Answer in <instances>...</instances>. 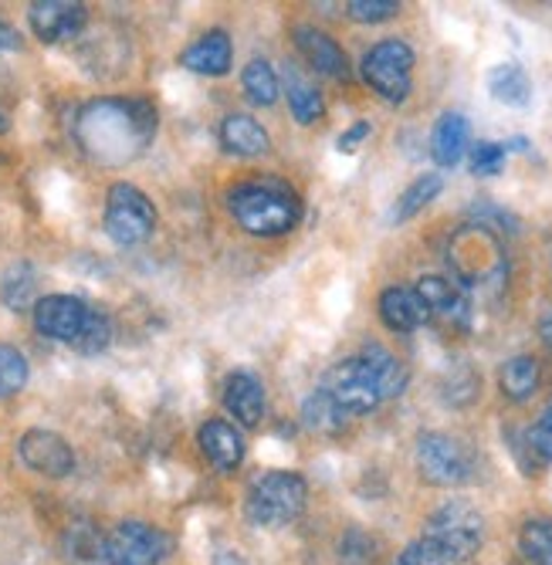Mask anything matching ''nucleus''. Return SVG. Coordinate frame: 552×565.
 <instances>
[{
	"label": "nucleus",
	"instance_id": "f257e3e1",
	"mask_svg": "<svg viewBox=\"0 0 552 565\" xmlns=\"http://www.w3.org/2000/svg\"><path fill=\"white\" fill-rule=\"evenodd\" d=\"M157 136V109L146 98H92L75 119V139L98 167L139 160Z\"/></svg>",
	"mask_w": 552,
	"mask_h": 565
},
{
	"label": "nucleus",
	"instance_id": "f03ea898",
	"mask_svg": "<svg viewBox=\"0 0 552 565\" xmlns=\"http://www.w3.org/2000/svg\"><path fill=\"white\" fill-rule=\"evenodd\" d=\"M231 214L247 234L282 237L302 217V203L282 183H241L231 190Z\"/></svg>",
	"mask_w": 552,
	"mask_h": 565
},
{
	"label": "nucleus",
	"instance_id": "7ed1b4c3",
	"mask_svg": "<svg viewBox=\"0 0 552 565\" xmlns=\"http://www.w3.org/2000/svg\"><path fill=\"white\" fill-rule=\"evenodd\" d=\"M447 265L455 271L461 288H491V285H501L509 275L506 250H501L498 234L478 224H468L450 237Z\"/></svg>",
	"mask_w": 552,
	"mask_h": 565
},
{
	"label": "nucleus",
	"instance_id": "20e7f679",
	"mask_svg": "<svg viewBox=\"0 0 552 565\" xmlns=\"http://www.w3.org/2000/svg\"><path fill=\"white\" fill-rule=\"evenodd\" d=\"M306 501H309L306 478H298L291 471H268L251 484L247 501H244V515L258 529H282L302 515Z\"/></svg>",
	"mask_w": 552,
	"mask_h": 565
},
{
	"label": "nucleus",
	"instance_id": "39448f33",
	"mask_svg": "<svg viewBox=\"0 0 552 565\" xmlns=\"http://www.w3.org/2000/svg\"><path fill=\"white\" fill-rule=\"evenodd\" d=\"M411 75H414V51H411V44L396 41V38L373 44L363 55V78H367V85L380 98L393 102V106L407 102Z\"/></svg>",
	"mask_w": 552,
	"mask_h": 565
},
{
	"label": "nucleus",
	"instance_id": "423d86ee",
	"mask_svg": "<svg viewBox=\"0 0 552 565\" xmlns=\"http://www.w3.org/2000/svg\"><path fill=\"white\" fill-rule=\"evenodd\" d=\"M417 468H421L424 481H431L437 488H458V484L471 481L475 457L458 437L427 430L417 440Z\"/></svg>",
	"mask_w": 552,
	"mask_h": 565
},
{
	"label": "nucleus",
	"instance_id": "0eeeda50",
	"mask_svg": "<svg viewBox=\"0 0 552 565\" xmlns=\"http://www.w3.org/2000/svg\"><path fill=\"white\" fill-rule=\"evenodd\" d=\"M157 231V211L149 196L132 183L109 186L106 196V234L119 247H136Z\"/></svg>",
	"mask_w": 552,
	"mask_h": 565
},
{
	"label": "nucleus",
	"instance_id": "6e6552de",
	"mask_svg": "<svg viewBox=\"0 0 552 565\" xmlns=\"http://www.w3.org/2000/svg\"><path fill=\"white\" fill-rule=\"evenodd\" d=\"M346 417H360V414H370L383 403V393H380V383L373 376V370L367 366L363 355H353V359H342L336 363L322 386H319Z\"/></svg>",
	"mask_w": 552,
	"mask_h": 565
},
{
	"label": "nucleus",
	"instance_id": "1a4fd4ad",
	"mask_svg": "<svg viewBox=\"0 0 552 565\" xmlns=\"http://www.w3.org/2000/svg\"><path fill=\"white\" fill-rule=\"evenodd\" d=\"M424 539L447 548L458 562H468L485 542V519L468 501H447L427 519Z\"/></svg>",
	"mask_w": 552,
	"mask_h": 565
},
{
	"label": "nucleus",
	"instance_id": "9d476101",
	"mask_svg": "<svg viewBox=\"0 0 552 565\" xmlns=\"http://www.w3.org/2000/svg\"><path fill=\"white\" fill-rule=\"evenodd\" d=\"M167 548V535L146 522H123L106 535L109 565H160Z\"/></svg>",
	"mask_w": 552,
	"mask_h": 565
},
{
	"label": "nucleus",
	"instance_id": "9b49d317",
	"mask_svg": "<svg viewBox=\"0 0 552 565\" xmlns=\"http://www.w3.org/2000/svg\"><path fill=\"white\" fill-rule=\"evenodd\" d=\"M92 316V308L75 298V295H44L34 305V326L44 339L68 342L75 345L85 332V322Z\"/></svg>",
	"mask_w": 552,
	"mask_h": 565
},
{
	"label": "nucleus",
	"instance_id": "f8f14e48",
	"mask_svg": "<svg viewBox=\"0 0 552 565\" xmlns=\"http://www.w3.org/2000/svg\"><path fill=\"white\" fill-rule=\"evenodd\" d=\"M18 450L24 465L44 478H68L75 471V450L55 430H28Z\"/></svg>",
	"mask_w": 552,
	"mask_h": 565
},
{
	"label": "nucleus",
	"instance_id": "ddd939ff",
	"mask_svg": "<svg viewBox=\"0 0 552 565\" xmlns=\"http://www.w3.org/2000/svg\"><path fill=\"white\" fill-rule=\"evenodd\" d=\"M421 295V301L427 305V316L450 326V329H468L471 326V305L468 295L458 281L440 278V275H427L417 281L414 288Z\"/></svg>",
	"mask_w": 552,
	"mask_h": 565
},
{
	"label": "nucleus",
	"instance_id": "4468645a",
	"mask_svg": "<svg viewBox=\"0 0 552 565\" xmlns=\"http://www.w3.org/2000/svg\"><path fill=\"white\" fill-rule=\"evenodd\" d=\"M31 31L44 41V44H59L75 38L85 21H88V8L78 4V0H38L28 11Z\"/></svg>",
	"mask_w": 552,
	"mask_h": 565
},
{
	"label": "nucleus",
	"instance_id": "2eb2a0df",
	"mask_svg": "<svg viewBox=\"0 0 552 565\" xmlns=\"http://www.w3.org/2000/svg\"><path fill=\"white\" fill-rule=\"evenodd\" d=\"M224 406L241 427H258L265 420V386L251 373H231L224 380Z\"/></svg>",
	"mask_w": 552,
	"mask_h": 565
},
{
	"label": "nucleus",
	"instance_id": "dca6fc26",
	"mask_svg": "<svg viewBox=\"0 0 552 565\" xmlns=\"http://www.w3.org/2000/svg\"><path fill=\"white\" fill-rule=\"evenodd\" d=\"M295 47L302 51V58L326 78H349V62H346V51L322 31L309 28V24H298L295 28Z\"/></svg>",
	"mask_w": 552,
	"mask_h": 565
},
{
	"label": "nucleus",
	"instance_id": "f3484780",
	"mask_svg": "<svg viewBox=\"0 0 552 565\" xmlns=\"http://www.w3.org/2000/svg\"><path fill=\"white\" fill-rule=\"evenodd\" d=\"M231 58H234V47H231V38L224 31H208L200 41H193L187 51H183V68L197 72V75H227L231 68Z\"/></svg>",
	"mask_w": 552,
	"mask_h": 565
},
{
	"label": "nucleus",
	"instance_id": "a211bd4d",
	"mask_svg": "<svg viewBox=\"0 0 552 565\" xmlns=\"http://www.w3.org/2000/svg\"><path fill=\"white\" fill-rule=\"evenodd\" d=\"M380 319L393 332H414L431 316H427V305L421 301V295L414 288H386L380 295Z\"/></svg>",
	"mask_w": 552,
	"mask_h": 565
},
{
	"label": "nucleus",
	"instance_id": "6ab92c4d",
	"mask_svg": "<svg viewBox=\"0 0 552 565\" xmlns=\"http://www.w3.org/2000/svg\"><path fill=\"white\" fill-rule=\"evenodd\" d=\"M200 450L211 460L217 471H234L244 460V440L227 420H208L200 427Z\"/></svg>",
	"mask_w": 552,
	"mask_h": 565
},
{
	"label": "nucleus",
	"instance_id": "aec40b11",
	"mask_svg": "<svg viewBox=\"0 0 552 565\" xmlns=\"http://www.w3.org/2000/svg\"><path fill=\"white\" fill-rule=\"evenodd\" d=\"M468 149V119L461 113H444L431 132V157L437 167H458Z\"/></svg>",
	"mask_w": 552,
	"mask_h": 565
},
{
	"label": "nucleus",
	"instance_id": "412c9836",
	"mask_svg": "<svg viewBox=\"0 0 552 565\" xmlns=\"http://www.w3.org/2000/svg\"><path fill=\"white\" fill-rule=\"evenodd\" d=\"M221 142L234 157H262L268 149V132L251 116H227L221 122Z\"/></svg>",
	"mask_w": 552,
	"mask_h": 565
},
{
	"label": "nucleus",
	"instance_id": "4be33fe9",
	"mask_svg": "<svg viewBox=\"0 0 552 565\" xmlns=\"http://www.w3.org/2000/svg\"><path fill=\"white\" fill-rule=\"evenodd\" d=\"M285 95H288V109H291V116L302 122V126H312V122H319L322 119V113H326V102H322V95H319V88L298 72V68H288L285 72Z\"/></svg>",
	"mask_w": 552,
	"mask_h": 565
},
{
	"label": "nucleus",
	"instance_id": "5701e85b",
	"mask_svg": "<svg viewBox=\"0 0 552 565\" xmlns=\"http://www.w3.org/2000/svg\"><path fill=\"white\" fill-rule=\"evenodd\" d=\"M488 92L501 102V106L522 109V106H529V98H532V78H529V72L522 65L506 62V65H495L488 72Z\"/></svg>",
	"mask_w": 552,
	"mask_h": 565
},
{
	"label": "nucleus",
	"instance_id": "b1692460",
	"mask_svg": "<svg viewBox=\"0 0 552 565\" xmlns=\"http://www.w3.org/2000/svg\"><path fill=\"white\" fill-rule=\"evenodd\" d=\"M363 359H367V366L373 370V376H376V383H380L383 399H393V396H400V393L407 390L411 373H407V366L400 363V359H396L390 349H383V345H367V349H363Z\"/></svg>",
	"mask_w": 552,
	"mask_h": 565
},
{
	"label": "nucleus",
	"instance_id": "393cba45",
	"mask_svg": "<svg viewBox=\"0 0 552 565\" xmlns=\"http://www.w3.org/2000/svg\"><path fill=\"white\" fill-rule=\"evenodd\" d=\"M539 376H542V370H539V363H535L532 355H512L509 363L501 366V373H498V386H501V393H506L512 403H526V399L535 396Z\"/></svg>",
	"mask_w": 552,
	"mask_h": 565
},
{
	"label": "nucleus",
	"instance_id": "a878e982",
	"mask_svg": "<svg viewBox=\"0 0 552 565\" xmlns=\"http://www.w3.org/2000/svg\"><path fill=\"white\" fill-rule=\"evenodd\" d=\"M65 548H68V558L78 562V565H109L106 562V535H98L85 522H78V525L68 529Z\"/></svg>",
	"mask_w": 552,
	"mask_h": 565
},
{
	"label": "nucleus",
	"instance_id": "bb28decb",
	"mask_svg": "<svg viewBox=\"0 0 552 565\" xmlns=\"http://www.w3.org/2000/svg\"><path fill=\"white\" fill-rule=\"evenodd\" d=\"M440 186H444L440 173H424V177H417L404 193H400L396 207H393V221L400 224V221H411L414 214H421V211L427 207V203L440 193Z\"/></svg>",
	"mask_w": 552,
	"mask_h": 565
},
{
	"label": "nucleus",
	"instance_id": "cd10ccee",
	"mask_svg": "<svg viewBox=\"0 0 552 565\" xmlns=\"http://www.w3.org/2000/svg\"><path fill=\"white\" fill-rule=\"evenodd\" d=\"M241 82H244V92H247L251 102H255V106H275V102H278V75L265 58L251 62L244 68Z\"/></svg>",
	"mask_w": 552,
	"mask_h": 565
},
{
	"label": "nucleus",
	"instance_id": "c85d7f7f",
	"mask_svg": "<svg viewBox=\"0 0 552 565\" xmlns=\"http://www.w3.org/2000/svg\"><path fill=\"white\" fill-rule=\"evenodd\" d=\"M302 420H306V427H312V430H319V434H339L342 427H346V414L342 409L322 393V390H316L306 403H302Z\"/></svg>",
	"mask_w": 552,
	"mask_h": 565
},
{
	"label": "nucleus",
	"instance_id": "c756f323",
	"mask_svg": "<svg viewBox=\"0 0 552 565\" xmlns=\"http://www.w3.org/2000/svg\"><path fill=\"white\" fill-rule=\"evenodd\" d=\"M519 545H522V555L529 558V565H552V522L549 519L526 522Z\"/></svg>",
	"mask_w": 552,
	"mask_h": 565
},
{
	"label": "nucleus",
	"instance_id": "7c9ffc66",
	"mask_svg": "<svg viewBox=\"0 0 552 565\" xmlns=\"http://www.w3.org/2000/svg\"><path fill=\"white\" fill-rule=\"evenodd\" d=\"M28 386V359L21 349L0 342V399L18 396Z\"/></svg>",
	"mask_w": 552,
	"mask_h": 565
},
{
	"label": "nucleus",
	"instance_id": "2f4dec72",
	"mask_svg": "<svg viewBox=\"0 0 552 565\" xmlns=\"http://www.w3.org/2000/svg\"><path fill=\"white\" fill-rule=\"evenodd\" d=\"M34 288H38V281H34V271H31L28 265H14V268L4 275V301L14 308V312H21V308L31 305Z\"/></svg>",
	"mask_w": 552,
	"mask_h": 565
},
{
	"label": "nucleus",
	"instance_id": "473e14b6",
	"mask_svg": "<svg viewBox=\"0 0 552 565\" xmlns=\"http://www.w3.org/2000/svg\"><path fill=\"white\" fill-rule=\"evenodd\" d=\"M526 444H529V450L535 457V465H549V460H552V396H549V403L542 409V417L529 427Z\"/></svg>",
	"mask_w": 552,
	"mask_h": 565
},
{
	"label": "nucleus",
	"instance_id": "72a5a7b5",
	"mask_svg": "<svg viewBox=\"0 0 552 565\" xmlns=\"http://www.w3.org/2000/svg\"><path fill=\"white\" fill-rule=\"evenodd\" d=\"M400 565H461L455 555H450L447 548H440L437 542L431 539H417L404 548V555H400Z\"/></svg>",
	"mask_w": 552,
	"mask_h": 565
},
{
	"label": "nucleus",
	"instance_id": "f704fd0d",
	"mask_svg": "<svg viewBox=\"0 0 552 565\" xmlns=\"http://www.w3.org/2000/svg\"><path fill=\"white\" fill-rule=\"evenodd\" d=\"M109 339H113V322H109V316H106V312H98V308H92V316H88V322H85V332H82V339L75 342V349H78V352H98V349H106V345H109Z\"/></svg>",
	"mask_w": 552,
	"mask_h": 565
},
{
	"label": "nucleus",
	"instance_id": "c9c22d12",
	"mask_svg": "<svg viewBox=\"0 0 552 565\" xmlns=\"http://www.w3.org/2000/svg\"><path fill=\"white\" fill-rule=\"evenodd\" d=\"M346 14L360 24H380V21L396 18L400 4L396 0H353V4H346Z\"/></svg>",
	"mask_w": 552,
	"mask_h": 565
},
{
	"label": "nucleus",
	"instance_id": "e433bc0d",
	"mask_svg": "<svg viewBox=\"0 0 552 565\" xmlns=\"http://www.w3.org/2000/svg\"><path fill=\"white\" fill-rule=\"evenodd\" d=\"M506 167V146L498 142H478L471 146V173L475 177H495Z\"/></svg>",
	"mask_w": 552,
	"mask_h": 565
},
{
	"label": "nucleus",
	"instance_id": "4c0bfd02",
	"mask_svg": "<svg viewBox=\"0 0 552 565\" xmlns=\"http://www.w3.org/2000/svg\"><path fill=\"white\" fill-rule=\"evenodd\" d=\"M471 217H478V227H488L491 234L495 231H509V234H516L519 231V221L509 214V211H501V207H495V203H475L471 207Z\"/></svg>",
	"mask_w": 552,
	"mask_h": 565
},
{
	"label": "nucleus",
	"instance_id": "58836bf2",
	"mask_svg": "<svg viewBox=\"0 0 552 565\" xmlns=\"http://www.w3.org/2000/svg\"><path fill=\"white\" fill-rule=\"evenodd\" d=\"M339 558H342V565H370L373 562V542L363 532H349L339 542Z\"/></svg>",
	"mask_w": 552,
	"mask_h": 565
},
{
	"label": "nucleus",
	"instance_id": "ea45409f",
	"mask_svg": "<svg viewBox=\"0 0 552 565\" xmlns=\"http://www.w3.org/2000/svg\"><path fill=\"white\" fill-rule=\"evenodd\" d=\"M367 136H370V122H357V126H349V129L339 136V142H336V146H339V152H353Z\"/></svg>",
	"mask_w": 552,
	"mask_h": 565
},
{
	"label": "nucleus",
	"instance_id": "a19ab883",
	"mask_svg": "<svg viewBox=\"0 0 552 565\" xmlns=\"http://www.w3.org/2000/svg\"><path fill=\"white\" fill-rule=\"evenodd\" d=\"M18 31L11 28V24H4L0 21V55H4V51H18Z\"/></svg>",
	"mask_w": 552,
	"mask_h": 565
},
{
	"label": "nucleus",
	"instance_id": "79ce46f5",
	"mask_svg": "<svg viewBox=\"0 0 552 565\" xmlns=\"http://www.w3.org/2000/svg\"><path fill=\"white\" fill-rule=\"evenodd\" d=\"M539 339L545 342V349H552V305L539 316Z\"/></svg>",
	"mask_w": 552,
	"mask_h": 565
},
{
	"label": "nucleus",
	"instance_id": "37998d69",
	"mask_svg": "<svg viewBox=\"0 0 552 565\" xmlns=\"http://www.w3.org/2000/svg\"><path fill=\"white\" fill-rule=\"evenodd\" d=\"M0 132H8V116H4V109H0Z\"/></svg>",
	"mask_w": 552,
	"mask_h": 565
}]
</instances>
